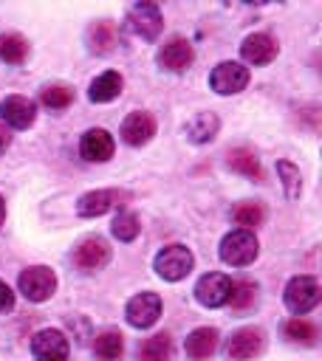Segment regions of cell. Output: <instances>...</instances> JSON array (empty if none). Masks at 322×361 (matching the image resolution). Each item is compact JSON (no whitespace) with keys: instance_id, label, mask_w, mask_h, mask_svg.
Returning a JSON list of instances; mask_svg holds the SVG:
<instances>
[{"instance_id":"cell-1","label":"cell","mask_w":322,"mask_h":361,"mask_svg":"<svg viewBox=\"0 0 322 361\" xmlns=\"http://www.w3.org/2000/svg\"><path fill=\"white\" fill-rule=\"evenodd\" d=\"M192 265H195V257H192V251H189L186 245H181V243L164 245V248L155 254V259H153L155 274H158L161 279H167V282L184 279V276L192 271Z\"/></svg>"},{"instance_id":"cell-2","label":"cell","mask_w":322,"mask_h":361,"mask_svg":"<svg viewBox=\"0 0 322 361\" xmlns=\"http://www.w3.org/2000/svg\"><path fill=\"white\" fill-rule=\"evenodd\" d=\"M257 251H260V245H257L254 231L234 228V231H229L220 240V259L226 265H234V268H243V265L254 262L257 259Z\"/></svg>"},{"instance_id":"cell-3","label":"cell","mask_w":322,"mask_h":361,"mask_svg":"<svg viewBox=\"0 0 322 361\" xmlns=\"http://www.w3.org/2000/svg\"><path fill=\"white\" fill-rule=\"evenodd\" d=\"M319 282L314 276H294L288 285H285V307L299 319L305 316L308 310H314L319 305Z\"/></svg>"},{"instance_id":"cell-4","label":"cell","mask_w":322,"mask_h":361,"mask_svg":"<svg viewBox=\"0 0 322 361\" xmlns=\"http://www.w3.org/2000/svg\"><path fill=\"white\" fill-rule=\"evenodd\" d=\"M56 290V274L45 265H31L20 274V293L28 302H45Z\"/></svg>"},{"instance_id":"cell-5","label":"cell","mask_w":322,"mask_h":361,"mask_svg":"<svg viewBox=\"0 0 322 361\" xmlns=\"http://www.w3.org/2000/svg\"><path fill=\"white\" fill-rule=\"evenodd\" d=\"M266 347V333L260 327H240L226 341V358L229 361H251Z\"/></svg>"},{"instance_id":"cell-6","label":"cell","mask_w":322,"mask_h":361,"mask_svg":"<svg viewBox=\"0 0 322 361\" xmlns=\"http://www.w3.org/2000/svg\"><path fill=\"white\" fill-rule=\"evenodd\" d=\"M209 85L220 96L240 93L249 85V68H243L240 62H220V65H215V71L209 76Z\"/></svg>"},{"instance_id":"cell-7","label":"cell","mask_w":322,"mask_h":361,"mask_svg":"<svg viewBox=\"0 0 322 361\" xmlns=\"http://www.w3.org/2000/svg\"><path fill=\"white\" fill-rule=\"evenodd\" d=\"M124 313H127V322H130L133 327L147 330V327H153V324L158 322V316H161V296L144 290V293H138V296H133V299L127 302V310H124Z\"/></svg>"},{"instance_id":"cell-8","label":"cell","mask_w":322,"mask_h":361,"mask_svg":"<svg viewBox=\"0 0 322 361\" xmlns=\"http://www.w3.org/2000/svg\"><path fill=\"white\" fill-rule=\"evenodd\" d=\"M232 293V279L226 274H203L195 285V299L203 307H220L229 302Z\"/></svg>"},{"instance_id":"cell-9","label":"cell","mask_w":322,"mask_h":361,"mask_svg":"<svg viewBox=\"0 0 322 361\" xmlns=\"http://www.w3.org/2000/svg\"><path fill=\"white\" fill-rule=\"evenodd\" d=\"M127 23L141 39H155L164 28V17L155 3H136L127 14Z\"/></svg>"},{"instance_id":"cell-10","label":"cell","mask_w":322,"mask_h":361,"mask_svg":"<svg viewBox=\"0 0 322 361\" xmlns=\"http://www.w3.org/2000/svg\"><path fill=\"white\" fill-rule=\"evenodd\" d=\"M192 59H195V48L184 37H175V39L164 42L161 51H158V65L169 73H184L192 65Z\"/></svg>"},{"instance_id":"cell-11","label":"cell","mask_w":322,"mask_h":361,"mask_svg":"<svg viewBox=\"0 0 322 361\" xmlns=\"http://www.w3.org/2000/svg\"><path fill=\"white\" fill-rule=\"evenodd\" d=\"M31 353L37 361H68V338L62 330H40L31 341Z\"/></svg>"},{"instance_id":"cell-12","label":"cell","mask_w":322,"mask_h":361,"mask_svg":"<svg viewBox=\"0 0 322 361\" xmlns=\"http://www.w3.org/2000/svg\"><path fill=\"white\" fill-rule=\"evenodd\" d=\"M0 116H3V121H6L8 127L25 130V127H31L34 118H37V104H34L31 99H25V96H6V99L0 102Z\"/></svg>"},{"instance_id":"cell-13","label":"cell","mask_w":322,"mask_h":361,"mask_svg":"<svg viewBox=\"0 0 322 361\" xmlns=\"http://www.w3.org/2000/svg\"><path fill=\"white\" fill-rule=\"evenodd\" d=\"M73 262L82 271H99V268H105L110 262V245H107V240H102V237L82 240L76 245V251H73Z\"/></svg>"},{"instance_id":"cell-14","label":"cell","mask_w":322,"mask_h":361,"mask_svg":"<svg viewBox=\"0 0 322 361\" xmlns=\"http://www.w3.org/2000/svg\"><path fill=\"white\" fill-rule=\"evenodd\" d=\"M153 135H155V118L144 110H136L121 121V141L130 144V147H141Z\"/></svg>"},{"instance_id":"cell-15","label":"cell","mask_w":322,"mask_h":361,"mask_svg":"<svg viewBox=\"0 0 322 361\" xmlns=\"http://www.w3.org/2000/svg\"><path fill=\"white\" fill-rule=\"evenodd\" d=\"M113 135L107 133V130H102V127H93V130H88L85 135H82V141H79V152H82V158L85 161H96V164H102V161H107L110 155H113Z\"/></svg>"},{"instance_id":"cell-16","label":"cell","mask_w":322,"mask_h":361,"mask_svg":"<svg viewBox=\"0 0 322 361\" xmlns=\"http://www.w3.org/2000/svg\"><path fill=\"white\" fill-rule=\"evenodd\" d=\"M121 197H124V192H119V189H96V192H88V195L79 197L76 214L79 217H99V214L110 212Z\"/></svg>"},{"instance_id":"cell-17","label":"cell","mask_w":322,"mask_h":361,"mask_svg":"<svg viewBox=\"0 0 322 361\" xmlns=\"http://www.w3.org/2000/svg\"><path fill=\"white\" fill-rule=\"evenodd\" d=\"M240 54L249 65H268L274 56H277V42L268 37V34H249L240 45Z\"/></svg>"},{"instance_id":"cell-18","label":"cell","mask_w":322,"mask_h":361,"mask_svg":"<svg viewBox=\"0 0 322 361\" xmlns=\"http://www.w3.org/2000/svg\"><path fill=\"white\" fill-rule=\"evenodd\" d=\"M116 45H119V28H116V23H110V20L90 23V28H88V48L93 54H99V56L113 54Z\"/></svg>"},{"instance_id":"cell-19","label":"cell","mask_w":322,"mask_h":361,"mask_svg":"<svg viewBox=\"0 0 322 361\" xmlns=\"http://www.w3.org/2000/svg\"><path fill=\"white\" fill-rule=\"evenodd\" d=\"M217 338H220V333H217L215 327H195V330L186 336L184 350H186V355H189L192 361H206V358L217 350Z\"/></svg>"},{"instance_id":"cell-20","label":"cell","mask_w":322,"mask_h":361,"mask_svg":"<svg viewBox=\"0 0 322 361\" xmlns=\"http://www.w3.org/2000/svg\"><path fill=\"white\" fill-rule=\"evenodd\" d=\"M121 85H124V79H121L116 71H107V73H102V76H96V79L90 82L88 96H90V102L105 104V102H113V99L121 93Z\"/></svg>"},{"instance_id":"cell-21","label":"cell","mask_w":322,"mask_h":361,"mask_svg":"<svg viewBox=\"0 0 322 361\" xmlns=\"http://www.w3.org/2000/svg\"><path fill=\"white\" fill-rule=\"evenodd\" d=\"M217 130H220V121H217L215 113H198V116L186 124V135H189V141H195V144L212 141V138L217 135Z\"/></svg>"},{"instance_id":"cell-22","label":"cell","mask_w":322,"mask_h":361,"mask_svg":"<svg viewBox=\"0 0 322 361\" xmlns=\"http://www.w3.org/2000/svg\"><path fill=\"white\" fill-rule=\"evenodd\" d=\"M93 353L99 361H119L124 353V338L116 330H105L93 338Z\"/></svg>"},{"instance_id":"cell-23","label":"cell","mask_w":322,"mask_h":361,"mask_svg":"<svg viewBox=\"0 0 322 361\" xmlns=\"http://www.w3.org/2000/svg\"><path fill=\"white\" fill-rule=\"evenodd\" d=\"M232 220H234L243 231H251V228L263 226V220H266V209H263V203H257V200H243V203L234 206Z\"/></svg>"},{"instance_id":"cell-24","label":"cell","mask_w":322,"mask_h":361,"mask_svg":"<svg viewBox=\"0 0 322 361\" xmlns=\"http://www.w3.org/2000/svg\"><path fill=\"white\" fill-rule=\"evenodd\" d=\"M169 355H172V338L167 333H155L138 347L141 361H169Z\"/></svg>"},{"instance_id":"cell-25","label":"cell","mask_w":322,"mask_h":361,"mask_svg":"<svg viewBox=\"0 0 322 361\" xmlns=\"http://www.w3.org/2000/svg\"><path fill=\"white\" fill-rule=\"evenodd\" d=\"M28 56V42L20 34H0V59L8 65H20Z\"/></svg>"},{"instance_id":"cell-26","label":"cell","mask_w":322,"mask_h":361,"mask_svg":"<svg viewBox=\"0 0 322 361\" xmlns=\"http://www.w3.org/2000/svg\"><path fill=\"white\" fill-rule=\"evenodd\" d=\"M229 166L246 178H260V158L254 155V149H246V147H237L229 152Z\"/></svg>"},{"instance_id":"cell-27","label":"cell","mask_w":322,"mask_h":361,"mask_svg":"<svg viewBox=\"0 0 322 361\" xmlns=\"http://www.w3.org/2000/svg\"><path fill=\"white\" fill-rule=\"evenodd\" d=\"M40 99H42V104L51 107V110H65V107L73 102V90H71L68 85H45V87L40 90Z\"/></svg>"},{"instance_id":"cell-28","label":"cell","mask_w":322,"mask_h":361,"mask_svg":"<svg viewBox=\"0 0 322 361\" xmlns=\"http://www.w3.org/2000/svg\"><path fill=\"white\" fill-rule=\"evenodd\" d=\"M138 231H141V223H138V217H136L133 212H119V214H116V220H113V234H116L121 243H133V240L138 237Z\"/></svg>"},{"instance_id":"cell-29","label":"cell","mask_w":322,"mask_h":361,"mask_svg":"<svg viewBox=\"0 0 322 361\" xmlns=\"http://www.w3.org/2000/svg\"><path fill=\"white\" fill-rule=\"evenodd\" d=\"M257 299V285L254 282H232V293H229V302L234 310H249Z\"/></svg>"},{"instance_id":"cell-30","label":"cell","mask_w":322,"mask_h":361,"mask_svg":"<svg viewBox=\"0 0 322 361\" xmlns=\"http://www.w3.org/2000/svg\"><path fill=\"white\" fill-rule=\"evenodd\" d=\"M277 172L282 178V186H285V197H299L302 192V178H299V169L291 164V161H277Z\"/></svg>"},{"instance_id":"cell-31","label":"cell","mask_w":322,"mask_h":361,"mask_svg":"<svg viewBox=\"0 0 322 361\" xmlns=\"http://www.w3.org/2000/svg\"><path fill=\"white\" fill-rule=\"evenodd\" d=\"M285 336H288L294 344H305V347H311V344L316 341V327L308 324L305 319H291V322L285 324Z\"/></svg>"},{"instance_id":"cell-32","label":"cell","mask_w":322,"mask_h":361,"mask_svg":"<svg viewBox=\"0 0 322 361\" xmlns=\"http://www.w3.org/2000/svg\"><path fill=\"white\" fill-rule=\"evenodd\" d=\"M14 307V293H11V288L0 279V313H6V310H11Z\"/></svg>"},{"instance_id":"cell-33","label":"cell","mask_w":322,"mask_h":361,"mask_svg":"<svg viewBox=\"0 0 322 361\" xmlns=\"http://www.w3.org/2000/svg\"><path fill=\"white\" fill-rule=\"evenodd\" d=\"M8 144H11V135H8V130H6V127H0V155L8 149Z\"/></svg>"},{"instance_id":"cell-34","label":"cell","mask_w":322,"mask_h":361,"mask_svg":"<svg viewBox=\"0 0 322 361\" xmlns=\"http://www.w3.org/2000/svg\"><path fill=\"white\" fill-rule=\"evenodd\" d=\"M3 220H6V200L0 197V226H3Z\"/></svg>"}]
</instances>
